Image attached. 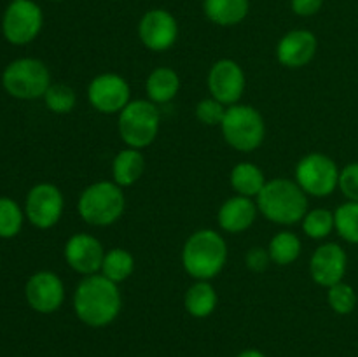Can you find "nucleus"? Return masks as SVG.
Here are the masks:
<instances>
[{
    "label": "nucleus",
    "instance_id": "nucleus-1",
    "mask_svg": "<svg viewBox=\"0 0 358 357\" xmlns=\"http://www.w3.org/2000/svg\"><path fill=\"white\" fill-rule=\"evenodd\" d=\"M122 310V294L119 284L101 273L83 276L73 290V312L83 324L105 328L119 317Z\"/></svg>",
    "mask_w": 358,
    "mask_h": 357
},
{
    "label": "nucleus",
    "instance_id": "nucleus-2",
    "mask_svg": "<svg viewBox=\"0 0 358 357\" xmlns=\"http://www.w3.org/2000/svg\"><path fill=\"white\" fill-rule=\"evenodd\" d=\"M255 203L259 212L269 223L280 226H294L301 223L310 210L306 192L296 181L285 177L271 178L266 182L262 191L255 198Z\"/></svg>",
    "mask_w": 358,
    "mask_h": 357
},
{
    "label": "nucleus",
    "instance_id": "nucleus-3",
    "mask_svg": "<svg viewBox=\"0 0 358 357\" xmlns=\"http://www.w3.org/2000/svg\"><path fill=\"white\" fill-rule=\"evenodd\" d=\"M182 266L194 280H212L224 270L227 261V244L215 230H198L182 247Z\"/></svg>",
    "mask_w": 358,
    "mask_h": 357
},
{
    "label": "nucleus",
    "instance_id": "nucleus-4",
    "mask_svg": "<svg viewBox=\"0 0 358 357\" xmlns=\"http://www.w3.org/2000/svg\"><path fill=\"white\" fill-rule=\"evenodd\" d=\"M126 198L114 181H98L87 186L77 200V212L90 226H112L122 217Z\"/></svg>",
    "mask_w": 358,
    "mask_h": 357
},
{
    "label": "nucleus",
    "instance_id": "nucleus-5",
    "mask_svg": "<svg viewBox=\"0 0 358 357\" xmlns=\"http://www.w3.org/2000/svg\"><path fill=\"white\" fill-rule=\"evenodd\" d=\"M220 132L227 146L240 153H252L264 142L266 122L261 112L252 105L234 104L227 107L220 122Z\"/></svg>",
    "mask_w": 358,
    "mask_h": 357
},
{
    "label": "nucleus",
    "instance_id": "nucleus-6",
    "mask_svg": "<svg viewBox=\"0 0 358 357\" xmlns=\"http://www.w3.org/2000/svg\"><path fill=\"white\" fill-rule=\"evenodd\" d=\"M117 115L119 136L126 147L142 150L157 139L161 114L150 100H131Z\"/></svg>",
    "mask_w": 358,
    "mask_h": 357
},
{
    "label": "nucleus",
    "instance_id": "nucleus-7",
    "mask_svg": "<svg viewBox=\"0 0 358 357\" xmlns=\"http://www.w3.org/2000/svg\"><path fill=\"white\" fill-rule=\"evenodd\" d=\"M7 93L20 100H35L44 97L51 86V74L45 63L35 58H21L10 63L2 76Z\"/></svg>",
    "mask_w": 358,
    "mask_h": 357
},
{
    "label": "nucleus",
    "instance_id": "nucleus-8",
    "mask_svg": "<svg viewBox=\"0 0 358 357\" xmlns=\"http://www.w3.org/2000/svg\"><path fill=\"white\" fill-rule=\"evenodd\" d=\"M338 163L324 153H310L296 164V182L308 196L327 198L339 186Z\"/></svg>",
    "mask_w": 358,
    "mask_h": 357
},
{
    "label": "nucleus",
    "instance_id": "nucleus-9",
    "mask_svg": "<svg viewBox=\"0 0 358 357\" xmlns=\"http://www.w3.org/2000/svg\"><path fill=\"white\" fill-rule=\"evenodd\" d=\"M87 102L100 114H119L131 102V88L119 74H100L87 84Z\"/></svg>",
    "mask_w": 358,
    "mask_h": 357
},
{
    "label": "nucleus",
    "instance_id": "nucleus-10",
    "mask_svg": "<svg viewBox=\"0 0 358 357\" xmlns=\"http://www.w3.org/2000/svg\"><path fill=\"white\" fill-rule=\"evenodd\" d=\"M42 21L44 18L37 4L31 0H14L3 14V35L10 44H28L41 34Z\"/></svg>",
    "mask_w": 358,
    "mask_h": 357
},
{
    "label": "nucleus",
    "instance_id": "nucleus-11",
    "mask_svg": "<svg viewBox=\"0 0 358 357\" xmlns=\"http://www.w3.org/2000/svg\"><path fill=\"white\" fill-rule=\"evenodd\" d=\"M206 86H208L210 97L219 100L226 107H231L234 104H240L245 88H247V77L240 63L231 58H222L217 59L210 66Z\"/></svg>",
    "mask_w": 358,
    "mask_h": 357
},
{
    "label": "nucleus",
    "instance_id": "nucleus-12",
    "mask_svg": "<svg viewBox=\"0 0 358 357\" xmlns=\"http://www.w3.org/2000/svg\"><path fill=\"white\" fill-rule=\"evenodd\" d=\"M138 38L149 51H168L178 38L177 18L166 9H149L138 21Z\"/></svg>",
    "mask_w": 358,
    "mask_h": 357
},
{
    "label": "nucleus",
    "instance_id": "nucleus-13",
    "mask_svg": "<svg viewBox=\"0 0 358 357\" xmlns=\"http://www.w3.org/2000/svg\"><path fill=\"white\" fill-rule=\"evenodd\" d=\"M63 200L62 191L55 184L42 182L30 189L27 196V217L34 226L41 230H49L62 219Z\"/></svg>",
    "mask_w": 358,
    "mask_h": 357
},
{
    "label": "nucleus",
    "instance_id": "nucleus-14",
    "mask_svg": "<svg viewBox=\"0 0 358 357\" xmlns=\"http://www.w3.org/2000/svg\"><path fill=\"white\" fill-rule=\"evenodd\" d=\"M348 270V255L339 244L327 241L315 248L310 259V275L315 284L325 287H332L334 284L343 282Z\"/></svg>",
    "mask_w": 358,
    "mask_h": 357
},
{
    "label": "nucleus",
    "instance_id": "nucleus-15",
    "mask_svg": "<svg viewBox=\"0 0 358 357\" xmlns=\"http://www.w3.org/2000/svg\"><path fill=\"white\" fill-rule=\"evenodd\" d=\"M105 252L101 241L90 233L72 234L63 248L66 265L83 276L100 273Z\"/></svg>",
    "mask_w": 358,
    "mask_h": 357
},
{
    "label": "nucleus",
    "instance_id": "nucleus-16",
    "mask_svg": "<svg viewBox=\"0 0 358 357\" xmlns=\"http://www.w3.org/2000/svg\"><path fill=\"white\" fill-rule=\"evenodd\" d=\"M28 304L38 314H52L65 301L63 280L52 272H37L27 282L24 289Z\"/></svg>",
    "mask_w": 358,
    "mask_h": 357
},
{
    "label": "nucleus",
    "instance_id": "nucleus-17",
    "mask_svg": "<svg viewBox=\"0 0 358 357\" xmlns=\"http://www.w3.org/2000/svg\"><path fill=\"white\" fill-rule=\"evenodd\" d=\"M318 51V38L306 28L290 30L276 44V58L287 69H303Z\"/></svg>",
    "mask_w": 358,
    "mask_h": 357
},
{
    "label": "nucleus",
    "instance_id": "nucleus-18",
    "mask_svg": "<svg viewBox=\"0 0 358 357\" xmlns=\"http://www.w3.org/2000/svg\"><path fill=\"white\" fill-rule=\"evenodd\" d=\"M257 214L259 209L254 198L234 195L220 205L217 212V223L220 230L226 233H243L248 227H252V224L257 219Z\"/></svg>",
    "mask_w": 358,
    "mask_h": 357
},
{
    "label": "nucleus",
    "instance_id": "nucleus-19",
    "mask_svg": "<svg viewBox=\"0 0 358 357\" xmlns=\"http://www.w3.org/2000/svg\"><path fill=\"white\" fill-rule=\"evenodd\" d=\"M180 91V76L171 66H157L147 76L145 93L147 100L152 104H170Z\"/></svg>",
    "mask_w": 358,
    "mask_h": 357
},
{
    "label": "nucleus",
    "instance_id": "nucleus-20",
    "mask_svg": "<svg viewBox=\"0 0 358 357\" xmlns=\"http://www.w3.org/2000/svg\"><path fill=\"white\" fill-rule=\"evenodd\" d=\"M145 170V158L142 150L126 147L119 150L112 160V181L121 188L136 184Z\"/></svg>",
    "mask_w": 358,
    "mask_h": 357
},
{
    "label": "nucleus",
    "instance_id": "nucleus-21",
    "mask_svg": "<svg viewBox=\"0 0 358 357\" xmlns=\"http://www.w3.org/2000/svg\"><path fill=\"white\" fill-rule=\"evenodd\" d=\"M203 13L219 27H234L250 13V0H205Z\"/></svg>",
    "mask_w": 358,
    "mask_h": 357
},
{
    "label": "nucleus",
    "instance_id": "nucleus-22",
    "mask_svg": "<svg viewBox=\"0 0 358 357\" xmlns=\"http://www.w3.org/2000/svg\"><path fill=\"white\" fill-rule=\"evenodd\" d=\"M219 296L210 280H194L185 290L184 307L187 314L194 318H206L215 312Z\"/></svg>",
    "mask_w": 358,
    "mask_h": 357
},
{
    "label": "nucleus",
    "instance_id": "nucleus-23",
    "mask_svg": "<svg viewBox=\"0 0 358 357\" xmlns=\"http://www.w3.org/2000/svg\"><path fill=\"white\" fill-rule=\"evenodd\" d=\"M231 188L236 195L247 196V198H257L264 184L268 182L264 172L250 161H241L234 164L229 174Z\"/></svg>",
    "mask_w": 358,
    "mask_h": 357
},
{
    "label": "nucleus",
    "instance_id": "nucleus-24",
    "mask_svg": "<svg viewBox=\"0 0 358 357\" xmlns=\"http://www.w3.org/2000/svg\"><path fill=\"white\" fill-rule=\"evenodd\" d=\"M268 252L269 258H271V262H275L278 266H289L299 259L301 252H303V241L292 231H278L269 240Z\"/></svg>",
    "mask_w": 358,
    "mask_h": 357
},
{
    "label": "nucleus",
    "instance_id": "nucleus-25",
    "mask_svg": "<svg viewBox=\"0 0 358 357\" xmlns=\"http://www.w3.org/2000/svg\"><path fill=\"white\" fill-rule=\"evenodd\" d=\"M135 272V258L122 247H114L105 252L100 273L115 284L126 282Z\"/></svg>",
    "mask_w": 358,
    "mask_h": 357
},
{
    "label": "nucleus",
    "instance_id": "nucleus-26",
    "mask_svg": "<svg viewBox=\"0 0 358 357\" xmlns=\"http://www.w3.org/2000/svg\"><path fill=\"white\" fill-rule=\"evenodd\" d=\"M301 224H303V231L308 238L325 240L336 230L334 212L327 209H311L308 210Z\"/></svg>",
    "mask_w": 358,
    "mask_h": 357
},
{
    "label": "nucleus",
    "instance_id": "nucleus-27",
    "mask_svg": "<svg viewBox=\"0 0 358 357\" xmlns=\"http://www.w3.org/2000/svg\"><path fill=\"white\" fill-rule=\"evenodd\" d=\"M334 224L339 237L358 245V202H346L334 210Z\"/></svg>",
    "mask_w": 358,
    "mask_h": 357
},
{
    "label": "nucleus",
    "instance_id": "nucleus-28",
    "mask_svg": "<svg viewBox=\"0 0 358 357\" xmlns=\"http://www.w3.org/2000/svg\"><path fill=\"white\" fill-rule=\"evenodd\" d=\"M45 105L55 114H69L77 105V93L73 88L63 83H51L44 97Z\"/></svg>",
    "mask_w": 358,
    "mask_h": 357
},
{
    "label": "nucleus",
    "instance_id": "nucleus-29",
    "mask_svg": "<svg viewBox=\"0 0 358 357\" xmlns=\"http://www.w3.org/2000/svg\"><path fill=\"white\" fill-rule=\"evenodd\" d=\"M327 303L336 314L348 315L357 307V293L350 284L339 282L327 289Z\"/></svg>",
    "mask_w": 358,
    "mask_h": 357
},
{
    "label": "nucleus",
    "instance_id": "nucleus-30",
    "mask_svg": "<svg viewBox=\"0 0 358 357\" xmlns=\"http://www.w3.org/2000/svg\"><path fill=\"white\" fill-rule=\"evenodd\" d=\"M21 226H23V212L17 203L9 198H0V237H16Z\"/></svg>",
    "mask_w": 358,
    "mask_h": 357
},
{
    "label": "nucleus",
    "instance_id": "nucleus-31",
    "mask_svg": "<svg viewBox=\"0 0 358 357\" xmlns=\"http://www.w3.org/2000/svg\"><path fill=\"white\" fill-rule=\"evenodd\" d=\"M226 105L220 104L213 97H208L198 102V105H196V118H198L199 122L206 126H220L224 115H226Z\"/></svg>",
    "mask_w": 358,
    "mask_h": 357
},
{
    "label": "nucleus",
    "instance_id": "nucleus-32",
    "mask_svg": "<svg viewBox=\"0 0 358 357\" xmlns=\"http://www.w3.org/2000/svg\"><path fill=\"white\" fill-rule=\"evenodd\" d=\"M339 189L348 202H358V161L348 163L339 174Z\"/></svg>",
    "mask_w": 358,
    "mask_h": 357
},
{
    "label": "nucleus",
    "instance_id": "nucleus-33",
    "mask_svg": "<svg viewBox=\"0 0 358 357\" xmlns=\"http://www.w3.org/2000/svg\"><path fill=\"white\" fill-rule=\"evenodd\" d=\"M245 262H247V268L252 270V272H264L271 265V258H269L268 248L254 247L245 255Z\"/></svg>",
    "mask_w": 358,
    "mask_h": 357
},
{
    "label": "nucleus",
    "instance_id": "nucleus-34",
    "mask_svg": "<svg viewBox=\"0 0 358 357\" xmlns=\"http://www.w3.org/2000/svg\"><path fill=\"white\" fill-rule=\"evenodd\" d=\"M322 6H324V0H290L294 14L303 18L315 16L322 9Z\"/></svg>",
    "mask_w": 358,
    "mask_h": 357
},
{
    "label": "nucleus",
    "instance_id": "nucleus-35",
    "mask_svg": "<svg viewBox=\"0 0 358 357\" xmlns=\"http://www.w3.org/2000/svg\"><path fill=\"white\" fill-rule=\"evenodd\" d=\"M236 357H266V356L257 349H247V350H243L241 354H238Z\"/></svg>",
    "mask_w": 358,
    "mask_h": 357
},
{
    "label": "nucleus",
    "instance_id": "nucleus-36",
    "mask_svg": "<svg viewBox=\"0 0 358 357\" xmlns=\"http://www.w3.org/2000/svg\"><path fill=\"white\" fill-rule=\"evenodd\" d=\"M51 2H65V0H51Z\"/></svg>",
    "mask_w": 358,
    "mask_h": 357
},
{
    "label": "nucleus",
    "instance_id": "nucleus-37",
    "mask_svg": "<svg viewBox=\"0 0 358 357\" xmlns=\"http://www.w3.org/2000/svg\"><path fill=\"white\" fill-rule=\"evenodd\" d=\"M201 2H205V0H201Z\"/></svg>",
    "mask_w": 358,
    "mask_h": 357
},
{
    "label": "nucleus",
    "instance_id": "nucleus-38",
    "mask_svg": "<svg viewBox=\"0 0 358 357\" xmlns=\"http://www.w3.org/2000/svg\"><path fill=\"white\" fill-rule=\"evenodd\" d=\"M13 2H14V0H13Z\"/></svg>",
    "mask_w": 358,
    "mask_h": 357
}]
</instances>
